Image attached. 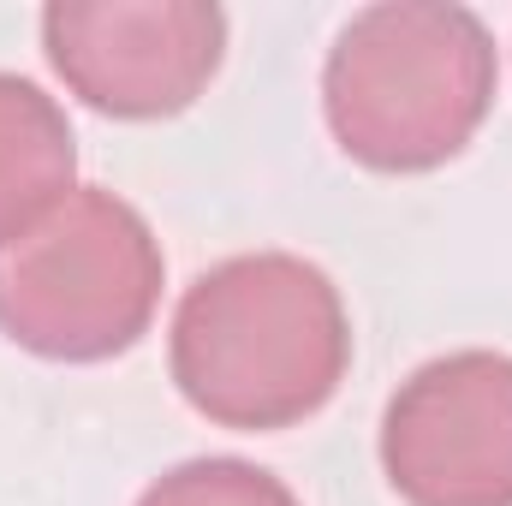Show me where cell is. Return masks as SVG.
I'll return each mask as SVG.
<instances>
[{"label": "cell", "mask_w": 512, "mask_h": 506, "mask_svg": "<svg viewBox=\"0 0 512 506\" xmlns=\"http://www.w3.org/2000/svg\"><path fill=\"white\" fill-rule=\"evenodd\" d=\"M167 364L197 417L274 435L340 393L352 370V316L340 286L304 256H227L185 286Z\"/></svg>", "instance_id": "cell-1"}, {"label": "cell", "mask_w": 512, "mask_h": 506, "mask_svg": "<svg viewBox=\"0 0 512 506\" xmlns=\"http://www.w3.org/2000/svg\"><path fill=\"white\" fill-rule=\"evenodd\" d=\"M501 60L471 6L382 0L352 12L322 66L334 143L370 173L447 167L495 108Z\"/></svg>", "instance_id": "cell-2"}, {"label": "cell", "mask_w": 512, "mask_h": 506, "mask_svg": "<svg viewBox=\"0 0 512 506\" xmlns=\"http://www.w3.org/2000/svg\"><path fill=\"white\" fill-rule=\"evenodd\" d=\"M161 245L126 197L72 185L24 233L0 239V334L48 364L131 352L161 304Z\"/></svg>", "instance_id": "cell-3"}, {"label": "cell", "mask_w": 512, "mask_h": 506, "mask_svg": "<svg viewBox=\"0 0 512 506\" xmlns=\"http://www.w3.org/2000/svg\"><path fill=\"white\" fill-rule=\"evenodd\" d=\"M54 78L96 114L173 120L227 54V12L209 0H54L42 12Z\"/></svg>", "instance_id": "cell-4"}, {"label": "cell", "mask_w": 512, "mask_h": 506, "mask_svg": "<svg viewBox=\"0 0 512 506\" xmlns=\"http://www.w3.org/2000/svg\"><path fill=\"white\" fill-rule=\"evenodd\" d=\"M382 471L405 506H512V358L447 352L393 387Z\"/></svg>", "instance_id": "cell-5"}, {"label": "cell", "mask_w": 512, "mask_h": 506, "mask_svg": "<svg viewBox=\"0 0 512 506\" xmlns=\"http://www.w3.org/2000/svg\"><path fill=\"white\" fill-rule=\"evenodd\" d=\"M72 173L78 137L66 126V108L42 84L0 72V239L48 215L72 191Z\"/></svg>", "instance_id": "cell-6"}, {"label": "cell", "mask_w": 512, "mask_h": 506, "mask_svg": "<svg viewBox=\"0 0 512 506\" xmlns=\"http://www.w3.org/2000/svg\"><path fill=\"white\" fill-rule=\"evenodd\" d=\"M137 506H304L274 471L251 459H185L161 471Z\"/></svg>", "instance_id": "cell-7"}]
</instances>
